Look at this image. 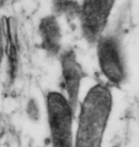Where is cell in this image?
I'll return each instance as SVG.
<instances>
[{
  "label": "cell",
  "mask_w": 139,
  "mask_h": 147,
  "mask_svg": "<svg viewBox=\"0 0 139 147\" xmlns=\"http://www.w3.org/2000/svg\"><path fill=\"white\" fill-rule=\"evenodd\" d=\"M111 109L113 94L109 85L98 83L91 86L79 102L74 147H102Z\"/></svg>",
  "instance_id": "1"
},
{
  "label": "cell",
  "mask_w": 139,
  "mask_h": 147,
  "mask_svg": "<svg viewBox=\"0 0 139 147\" xmlns=\"http://www.w3.org/2000/svg\"><path fill=\"white\" fill-rule=\"evenodd\" d=\"M96 61L109 85L121 86L128 79V65L122 40L116 33H103L95 42Z\"/></svg>",
  "instance_id": "2"
},
{
  "label": "cell",
  "mask_w": 139,
  "mask_h": 147,
  "mask_svg": "<svg viewBox=\"0 0 139 147\" xmlns=\"http://www.w3.org/2000/svg\"><path fill=\"white\" fill-rule=\"evenodd\" d=\"M116 0H82L80 30L88 42H96L103 34Z\"/></svg>",
  "instance_id": "3"
},
{
  "label": "cell",
  "mask_w": 139,
  "mask_h": 147,
  "mask_svg": "<svg viewBox=\"0 0 139 147\" xmlns=\"http://www.w3.org/2000/svg\"><path fill=\"white\" fill-rule=\"evenodd\" d=\"M61 86L63 94L69 101L74 113L78 111L79 107V92L82 80L84 78V70L77 60L76 53L68 49L61 53Z\"/></svg>",
  "instance_id": "4"
},
{
  "label": "cell",
  "mask_w": 139,
  "mask_h": 147,
  "mask_svg": "<svg viewBox=\"0 0 139 147\" xmlns=\"http://www.w3.org/2000/svg\"><path fill=\"white\" fill-rule=\"evenodd\" d=\"M39 36L43 48L51 55H59L62 48V30L55 15H48L39 22Z\"/></svg>",
  "instance_id": "5"
},
{
  "label": "cell",
  "mask_w": 139,
  "mask_h": 147,
  "mask_svg": "<svg viewBox=\"0 0 139 147\" xmlns=\"http://www.w3.org/2000/svg\"><path fill=\"white\" fill-rule=\"evenodd\" d=\"M25 111H26V115H28V117L30 119H32V121H38L39 119V117H40V109H39V105H38L36 99L31 98L26 102Z\"/></svg>",
  "instance_id": "6"
},
{
  "label": "cell",
  "mask_w": 139,
  "mask_h": 147,
  "mask_svg": "<svg viewBox=\"0 0 139 147\" xmlns=\"http://www.w3.org/2000/svg\"><path fill=\"white\" fill-rule=\"evenodd\" d=\"M2 59H3V49H2L1 46H0V62L2 61Z\"/></svg>",
  "instance_id": "7"
},
{
  "label": "cell",
  "mask_w": 139,
  "mask_h": 147,
  "mask_svg": "<svg viewBox=\"0 0 139 147\" xmlns=\"http://www.w3.org/2000/svg\"><path fill=\"white\" fill-rule=\"evenodd\" d=\"M3 1H5V0H0V8H1V6H2V3H3Z\"/></svg>",
  "instance_id": "8"
},
{
  "label": "cell",
  "mask_w": 139,
  "mask_h": 147,
  "mask_svg": "<svg viewBox=\"0 0 139 147\" xmlns=\"http://www.w3.org/2000/svg\"><path fill=\"white\" fill-rule=\"evenodd\" d=\"M0 79H1V74H0Z\"/></svg>",
  "instance_id": "9"
}]
</instances>
